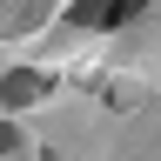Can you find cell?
<instances>
[{
  "mask_svg": "<svg viewBox=\"0 0 161 161\" xmlns=\"http://www.w3.org/2000/svg\"><path fill=\"white\" fill-rule=\"evenodd\" d=\"M148 0H67V20L74 27H121L128 14H141Z\"/></svg>",
  "mask_w": 161,
  "mask_h": 161,
  "instance_id": "obj_1",
  "label": "cell"
},
{
  "mask_svg": "<svg viewBox=\"0 0 161 161\" xmlns=\"http://www.w3.org/2000/svg\"><path fill=\"white\" fill-rule=\"evenodd\" d=\"M40 94H47V74H34V67H20V74L0 80V101H7V108H27V101H40Z\"/></svg>",
  "mask_w": 161,
  "mask_h": 161,
  "instance_id": "obj_2",
  "label": "cell"
},
{
  "mask_svg": "<svg viewBox=\"0 0 161 161\" xmlns=\"http://www.w3.org/2000/svg\"><path fill=\"white\" fill-rule=\"evenodd\" d=\"M14 141H20V134H14V121H0V154H14Z\"/></svg>",
  "mask_w": 161,
  "mask_h": 161,
  "instance_id": "obj_3",
  "label": "cell"
}]
</instances>
